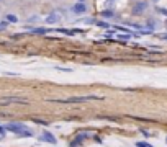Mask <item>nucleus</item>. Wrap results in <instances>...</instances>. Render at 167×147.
Wrapping results in <instances>:
<instances>
[{"instance_id":"1","label":"nucleus","mask_w":167,"mask_h":147,"mask_svg":"<svg viewBox=\"0 0 167 147\" xmlns=\"http://www.w3.org/2000/svg\"><path fill=\"white\" fill-rule=\"evenodd\" d=\"M7 131H12L15 132L16 136H21V137H31L33 136V132L28 129V127H25L23 124H16V123H8L5 126Z\"/></svg>"},{"instance_id":"2","label":"nucleus","mask_w":167,"mask_h":147,"mask_svg":"<svg viewBox=\"0 0 167 147\" xmlns=\"http://www.w3.org/2000/svg\"><path fill=\"white\" fill-rule=\"evenodd\" d=\"M102 96H95V95H89V96H71L66 100H56L59 103H84V102H90V100H100Z\"/></svg>"},{"instance_id":"3","label":"nucleus","mask_w":167,"mask_h":147,"mask_svg":"<svg viewBox=\"0 0 167 147\" xmlns=\"http://www.w3.org/2000/svg\"><path fill=\"white\" fill-rule=\"evenodd\" d=\"M8 103H23V105H26L28 100L26 98H20V96H8V98L0 100V105H8Z\"/></svg>"},{"instance_id":"4","label":"nucleus","mask_w":167,"mask_h":147,"mask_svg":"<svg viewBox=\"0 0 167 147\" xmlns=\"http://www.w3.org/2000/svg\"><path fill=\"white\" fill-rule=\"evenodd\" d=\"M59 21V13H51V15H48V18H46V23L48 25H56Z\"/></svg>"},{"instance_id":"5","label":"nucleus","mask_w":167,"mask_h":147,"mask_svg":"<svg viewBox=\"0 0 167 147\" xmlns=\"http://www.w3.org/2000/svg\"><path fill=\"white\" fill-rule=\"evenodd\" d=\"M85 10H87V7H85V3H82V2H79V3H76V5L72 7V12H74V13H84Z\"/></svg>"},{"instance_id":"6","label":"nucleus","mask_w":167,"mask_h":147,"mask_svg":"<svg viewBox=\"0 0 167 147\" xmlns=\"http://www.w3.org/2000/svg\"><path fill=\"white\" fill-rule=\"evenodd\" d=\"M41 139H43V141H46V142H51V144H56V137L52 136V134H51V132H43V136H41Z\"/></svg>"},{"instance_id":"7","label":"nucleus","mask_w":167,"mask_h":147,"mask_svg":"<svg viewBox=\"0 0 167 147\" xmlns=\"http://www.w3.org/2000/svg\"><path fill=\"white\" fill-rule=\"evenodd\" d=\"M146 10V2H139V3H136V7H134V13H139V12H144Z\"/></svg>"},{"instance_id":"8","label":"nucleus","mask_w":167,"mask_h":147,"mask_svg":"<svg viewBox=\"0 0 167 147\" xmlns=\"http://www.w3.org/2000/svg\"><path fill=\"white\" fill-rule=\"evenodd\" d=\"M7 20L10 21V23H16V21H18V18H16V15H7L5 16Z\"/></svg>"},{"instance_id":"9","label":"nucleus","mask_w":167,"mask_h":147,"mask_svg":"<svg viewBox=\"0 0 167 147\" xmlns=\"http://www.w3.org/2000/svg\"><path fill=\"white\" fill-rule=\"evenodd\" d=\"M33 33H38V35H44L46 30H44V28H35V30H33Z\"/></svg>"},{"instance_id":"10","label":"nucleus","mask_w":167,"mask_h":147,"mask_svg":"<svg viewBox=\"0 0 167 147\" xmlns=\"http://www.w3.org/2000/svg\"><path fill=\"white\" fill-rule=\"evenodd\" d=\"M136 147H152V146H149V144H146V142H138Z\"/></svg>"},{"instance_id":"11","label":"nucleus","mask_w":167,"mask_h":147,"mask_svg":"<svg viewBox=\"0 0 167 147\" xmlns=\"http://www.w3.org/2000/svg\"><path fill=\"white\" fill-rule=\"evenodd\" d=\"M102 16H113L111 12H102Z\"/></svg>"},{"instance_id":"12","label":"nucleus","mask_w":167,"mask_h":147,"mask_svg":"<svg viewBox=\"0 0 167 147\" xmlns=\"http://www.w3.org/2000/svg\"><path fill=\"white\" fill-rule=\"evenodd\" d=\"M5 131H7L5 127H2V126H0V134H2V136H5Z\"/></svg>"},{"instance_id":"13","label":"nucleus","mask_w":167,"mask_h":147,"mask_svg":"<svg viewBox=\"0 0 167 147\" xmlns=\"http://www.w3.org/2000/svg\"><path fill=\"white\" fill-rule=\"evenodd\" d=\"M35 123H38V124H48L46 121H41V119H35Z\"/></svg>"},{"instance_id":"14","label":"nucleus","mask_w":167,"mask_h":147,"mask_svg":"<svg viewBox=\"0 0 167 147\" xmlns=\"http://www.w3.org/2000/svg\"><path fill=\"white\" fill-rule=\"evenodd\" d=\"M98 25L103 26V28H108V25H106V23H103V21H98Z\"/></svg>"},{"instance_id":"15","label":"nucleus","mask_w":167,"mask_h":147,"mask_svg":"<svg viewBox=\"0 0 167 147\" xmlns=\"http://www.w3.org/2000/svg\"><path fill=\"white\" fill-rule=\"evenodd\" d=\"M79 2H82V3H84V0H79Z\"/></svg>"},{"instance_id":"16","label":"nucleus","mask_w":167,"mask_h":147,"mask_svg":"<svg viewBox=\"0 0 167 147\" xmlns=\"http://www.w3.org/2000/svg\"><path fill=\"white\" fill-rule=\"evenodd\" d=\"M152 2H157V0H152Z\"/></svg>"}]
</instances>
